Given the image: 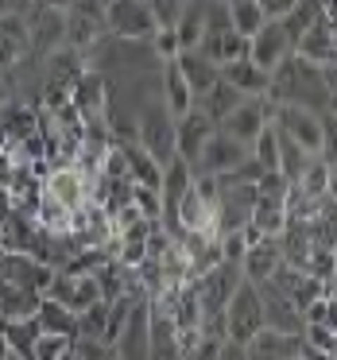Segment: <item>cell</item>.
Listing matches in <instances>:
<instances>
[{
  "label": "cell",
  "instance_id": "cell-1",
  "mask_svg": "<svg viewBox=\"0 0 337 360\" xmlns=\"http://www.w3.org/2000/svg\"><path fill=\"white\" fill-rule=\"evenodd\" d=\"M136 143L155 159L159 167L174 159V120L163 109V101H144V109L136 112Z\"/></svg>",
  "mask_w": 337,
  "mask_h": 360
},
{
  "label": "cell",
  "instance_id": "cell-2",
  "mask_svg": "<svg viewBox=\"0 0 337 360\" xmlns=\"http://www.w3.org/2000/svg\"><path fill=\"white\" fill-rule=\"evenodd\" d=\"M275 132H283L287 140H295L306 155L322 159L326 151V128H322V112L306 109V105H275L272 112Z\"/></svg>",
  "mask_w": 337,
  "mask_h": 360
},
{
  "label": "cell",
  "instance_id": "cell-3",
  "mask_svg": "<svg viewBox=\"0 0 337 360\" xmlns=\"http://www.w3.org/2000/svg\"><path fill=\"white\" fill-rule=\"evenodd\" d=\"M105 35L125 43H148L155 35L148 0H105Z\"/></svg>",
  "mask_w": 337,
  "mask_h": 360
},
{
  "label": "cell",
  "instance_id": "cell-4",
  "mask_svg": "<svg viewBox=\"0 0 337 360\" xmlns=\"http://www.w3.org/2000/svg\"><path fill=\"white\" fill-rule=\"evenodd\" d=\"M264 329V310H260V295H256V283L241 279L233 290V298L225 302V333L229 341H248L252 333Z\"/></svg>",
  "mask_w": 337,
  "mask_h": 360
},
{
  "label": "cell",
  "instance_id": "cell-5",
  "mask_svg": "<svg viewBox=\"0 0 337 360\" xmlns=\"http://www.w3.org/2000/svg\"><path fill=\"white\" fill-rule=\"evenodd\" d=\"M244 163H248V148L236 143L233 136H225L221 128H213V136L205 140L202 155H198V163H194V174L225 179V174H233L236 167H244Z\"/></svg>",
  "mask_w": 337,
  "mask_h": 360
},
{
  "label": "cell",
  "instance_id": "cell-6",
  "mask_svg": "<svg viewBox=\"0 0 337 360\" xmlns=\"http://www.w3.org/2000/svg\"><path fill=\"white\" fill-rule=\"evenodd\" d=\"M43 298H51V302H63L70 314H82V310H89V306L105 302V298H101V287H97V275H63V271L51 275Z\"/></svg>",
  "mask_w": 337,
  "mask_h": 360
},
{
  "label": "cell",
  "instance_id": "cell-7",
  "mask_svg": "<svg viewBox=\"0 0 337 360\" xmlns=\"http://www.w3.org/2000/svg\"><path fill=\"white\" fill-rule=\"evenodd\" d=\"M272 112H275V105L267 101V97H244V101L236 105V109L229 112L217 128L225 136H233L236 143H244V148H248V143L256 140L267 124H272Z\"/></svg>",
  "mask_w": 337,
  "mask_h": 360
},
{
  "label": "cell",
  "instance_id": "cell-8",
  "mask_svg": "<svg viewBox=\"0 0 337 360\" xmlns=\"http://www.w3.org/2000/svg\"><path fill=\"white\" fill-rule=\"evenodd\" d=\"M39 190H43V198H51L55 205H63L66 213H78L82 205L89 202V179L82 171H74L70 163L51 167V174H43Z\"/></svg>",
  "mask_w": 337,
  "mask_h": 360
},
{
  "label": "cell",
  "instance_id": "cell-9",
  "mask_svg": "<svg viewBox=\"0 0 337 360\" xmlns=\"http://www.w3.org/2000/svg\"><path fill=\"white\" fill-rule=\"evenodd\" d=\"M241 264H229V259H221L213 271H205L198 283V302H202V318H213V314H225V302L233 298L236 283H241Z\"/></svg>",
  "mask_w": 337,
  "mask_h": 360
},
{
  "label": "cell",
  "instance_id": "cell-10",
  "mask_svg": "<svg viewBox=\"0 0 337 360\" xmlns=\"http://www.w3.org/2000/svg\"><path fill=\"white\" fill-rule=\"evenodd\" d=\"M113 352L117 360H151V329H148V298L132 306L128 321L120 326V333L113 337Z\"/></svg>",
  "mask_w": 337,
  "mask_h": 360
},
{
  "label": "cell",
  "instance_id": "cell-11",
  "mask_svg": "<svg viewBox=\"0 0 337 360\" xmlns=\"http://www.w3.org/2000/svg\"><path fill=\"white\" fill-rule=\"evenodd\" d=\"M283 58H291V39H287L279 20H267V24L248 39V63L260 66L264 74H272Z\"/></svg>",
  "mask_w": 337,
  "mask_h": 360
},
{
  "label": "cell",
  "instance_id": "cell-12",
  "mask_svg": "<svg viewBox=\"0 0 337 360\" xmlns=\"http://www.w3.org/2000/svg\"><path fill=\"white\" fill-rule=\"evenodd\" d=\"M213 128L217 124H213L202 109H190L186 117H179L174 120V155L194 167L198 155H202V148H205V140L213 136Z\"/></svg>",
  "mask_w": 337,
  "mask_h": 360
},
{
  "label": "cell",
  "instance_id": "cell-13",
  "mask_svg": "<svg viewBox=\"0 0 337 360\" xmlns=\"http://www.w3.org/2000/svg\"><path fill=\"white\" fill-rule=\"evenodd\" d=\"M291 55L306 66H333L337 43H333V20H318L310 32H303L291 47Z\"/></svg>",
  "mask_w": 337,
  "mask_h": 360
},
{
  "label": "cell",
  "instance_id": "cell-14",
  "mask_svg": "<svg viewBox=\"0 0 337 360\" xmlns=\"http://www.w3.org/2000/svg\"><path fill=\"white\" fill-rule=\"evenodd\" d=\"M256 295H260V310H264L267 329H279V333H298L303 329V318H298V310L291 306V298L283 290H275L264 279V283H256Z\"/></svg>",
  "mask_w": 337,
  "mask_h": 360
},
{
  "label": "cell",
  "instance_id": "cell-15",
  "mask_svg": "<svg viewBox=\"0 0 337 360\" xmlns=\"http://www.w3.org/2000/svg\"><path fill=\"white\" fill-rule=\"evenodd\" d=\"M298 356V333H279V329H260L244 341V360H295Z\"/></svg>",
  "mask_w": 337,
  "mask_h": 360
},
{
  "label": "cell",
  "instance_id": "cell-16",
  "mask_svg": "<svg viewBox=\"0 0 337 360\" xmlns=\"http://www.w3.org/2000/svg\"><path fill=\"white\" fill-rule=\"evenodd\" d=\"M159 101H163V109L171 112V120L186 117V112L194 109V94H190V86L182 82V74H179V66H174V58L159 63Z\"/></svg>",
  "mask_w": 337,
  "mask_h": 360
},
{
  "label": "cell",
  "instance_id": "cell-17",
  "mask_svg": "<svg viewBox=\"0 0 337 360\" xmlns=\"http://www.w3.org/2000/svg\"><path fill=\"white\" fill-rule=\"evenodd\" d=\"M174 39H179V55L182 51H198L205 35V0H182L179 16H174Z\"/></svg>",
  "mask_w": 337,
  "mask_h": 360
},
{
  "label": "cell",
  "instance_id": "cell-18",
  "mask_svg": "<svg viewBox=\"0 0 337 360\" xmlns=\"http://www.w3.org/2000/svg\"><path fill=\"white\" fill-rule=\"evenodd\" d=\"M279 264H283L279 244L275 240H256V244H248L244 256H241V275L248 283H264V279H272V271Z\"/></svg>",
  "mask_w": 337,
  "mask_h": 360
},
{
  "label": "cell",
  "instance_id": "cell-19",
  "mask_svg": "<svg viewBox=\"0 0 337 360\" xmlns=\"http://www.w3.org/2000/svg\"><path fill=\"white\" fill-rule=\"evenodd\" d=\"M120 155H125V171H128V182L132 186H148V190H159V179H163V167L140 148V143H117Z\"/></svg>",
  "mask_w": 337,
  "mask_h": 360
},
{
  "label": "cell",
  "instance_id": "cell-20",
  "mask_svg": "<svg viewBox=\"0 0 337 360\" xmlns=\"http://www.w3.org/2000/svg\"><path fill=\"white\" fill-rule=\"evenodd\" d=\"M198 55L210 58L213 66H229V63H241V58H248V39H241L236 32H225V35H202V43H198Z\"/></svg>",
  "mask_w": 337,
  "mask_h": 360
},
{
  "label": "cell",
  "instance_id": "cell-21",
  "mask_svg": "<svg viewBox=\"0 0 337 360\" xmlns=\"http://www.w3.org/2000/svg\"><path fill=\"white\" fill-rule=\"evenodd\" d=\"M217 78L225 82V86H233L241 97H264V94H267V74L260 70V66H252L248 58L221 66V70H217Z\"/></svg>",
  "mask_w": 337,
  "mask_h": 360
},
{
  "label": "cell",
  "instance_id": "cell-22",
  "mask_svg": "<svg viewBox=\"0 0 337 360\" xmlns=\"http://www.w3.org/2000/svg\"><path fill=\"white\" fill-rule=\"evenodd\" d=\"M39 298L35 290L27 287H16V283L0 279V321H24V318H35L39 310Z\"/></svg>",
  "mask_w": 337,
  "mask_h": 360
},
{
  "label": "cell",
  "instance_id": "cell-23",
  "mask_svg": "<svg viewBox=\"0 0 337 360\" xmlns=\"http://www.w3.org/2000/svg\"><path fill=\"white\" fill-rule=\"evenodd\" d=\"M174 66H179L182 82L190 86V94H194V101L205 94V89L217 82V66L210 63V58H202L198 51H182V55H174Z\"/></svg>",
  "mask_w": 337,
  "mask_h": 360
},
{
  "label": "cell",
  "instance_id": "cell-24",
  "mask_svg": "<svg viewBox=\"0 0 337 360\" xmlns=\"http://www.w3.org/2000/svg\"><path fill=\"white\" fill-rule=\"evenodd\" d=\"M39 321L35 318H24V321H0V345L8 352H16V356L32 360V349L35 341H39Z\"/></svg>",
  "mask_w": 337,
  "mask_h": 360
},
{
  "label": "cell",
  "instance_id": "cell-25",
  "mask_svg": "<svg viewBox=\"0 0 337 360\" xmlns=\"http://www.w3.org/2000/svg\"><path fill=\"white\" fill-rule=\"evenodd\" d=\"M241 101H244V97L236 94L233 86H225V82L217 78V82H213V86H210V89H205V94L194 101V109H202L205 117L213 120V124H221V120H225V117H229V112H233Z\"/></svg>",
  "mask_w": 337,
  "mask_h": 360
},
{
  "label": "cell",
  "instance_id": "cell-26",
  "mask_svg": "<svg viewBox=\"0 0 337 360\" xmlns=\"http://www.w3.org/2000/svg\"><path fill=\"white\" fill-rule=\"evenodd\" d=\"M35 321H39V329H43V333L78 337V314H70L63 302H51V298H39V310H35Z\"/></svg>",
  "mask_w": 337,
  "mask_h": 360
},
{
  "label": "cell",
  "instance_id": "cell-27",
  "mask_svg": "<svg viewBox=\"0 0 337 360\" xmlns=\"http://www.w3.org/2000/svg\"><path fill=\"white\" fill-rule=\"evenodd\" d=\"M291 186L298 190L303 198H329L333 194V167L322 163V159H310V167H306L303 174H298V182H291Z\"/></svg>",
  "mask_w": 337,
  "mask_h": 360
},
{
  "label": "cell",
  "instance_id": "cell-28",
  "mask_svg": "<svg viewBox=\"0 0 337 360\" xmlns=\"http://www.w3.org/2000/svg\"><path fill=\"white\" fill-rule=\"evenodd\" d=\"M272 128H275V124H272ZM275 148H279V167H275V171H279L287 182H298V174H303L306 167H310V159H314V155H306V151L298 148L295 140H287L283 132H275Z\"/></svg>",
  "mask_w": 337,
  "mask_h": 360
},
{
  "label": "cell",
  "instance_id": "cell-29",
  "mask_svg": "<svg viewBox=\"0 0 337 360\" xmlns=\"http://www.w3.org/2000/svg\"><path fill=\"white\" fill-rule=\"evenodd\" d=\"M229 24H233V32L241 35V39H252V35L267 24V16L260 12L256 0H244V4H233V8H229Z\"/></svg>",
  "mask_w": 337,
  "mask_h": 360
},
{
  "label": "cell",
  "instance_id": "cell-30",
  "mask_svg": "<svg viewBox=\"0 0 337 360\" xmlns=\"http://www.w3.org/2000/svg\"><path fill=\"white\" fill-rule=\"evenodd\" d=\"M74 352V337H63V333H39L32 349V360H66Z\"/></svg>",
  "mask_w": 337,
  "mask_h": 360
},
{
  "label": "cell",
  "instance_id": "cell-31",
  "mask_svg": "<svg viewBox=\"0 0 337 360\" xmlns=\"http://www.w3.org/2000/svg\"><path fill=\"white\" fill-rule=\"evenodd\" d=\"M298 341L310 345V349H322V352H333L337 349L333 326H303V329H298Z\"/></svg>",
  "mask_w": 337,
  "mask_h": 360
},
{
  "label": "cell",
  "instance_id": "cell-32",
  "mask_svg": "<svg viewBox=\"0 0 337 360\" xmlns=\"http://www.w3.org/2000/svg\"><path fill=\"white\" fill-rule=\"evenodd\" d=\"M298 318H303V326H333V298H314Z\"/></svg>",
  "mask_w": 337,
  "mask_h": 360
},
{
  "label": "cell",
  "instance_id": "cell-33",
  "mask_svg": "<svg viewBox=\"0 0 337 360\" xmlns=\"http://www.w3.org/2000/svg\"><path fill=\"white\" fill-rule=\"evenodd\" d=\"M132 205L140 210V217H144V221H159V190L132 186Z\"/></svg>",
  "mask_w": 337,
  "mask_h": 360
},
{
  "label": "cell",
  "instance_id": "cell-34",
  "mask_svg": "<svg viewBox=\"0 0 337 360\" xmlns=\"http://www.w3.org/2000/svg\"><path fill=\"white\" fill-rule=\"evenodd\" d=\"M74 352H78L82 360H117L113 345H105V341H82V337H74Z\"/></svg>",
  "mask_w": 337,
  "mask_h": 360
},
{
  "label": "cell",
  "instance_id": "cell-35",
  "mask_svg": "<svg viewBox=\"0 0 337 360\" xmlns=\"http://www.w3.org/2000/svg\"><path fill=\"white\" fill-rule=\"evenodd\" d=\"M260 4V12H264L267 20H283L291 8H295V0H256Z\"/></svg>",
  "mask_w": 337,
  "mask_h": 360
},
{
  "label": "cell",
  "instance_id": "cell-36",
  "mask_svg": "<svg viewBox=\"0 0 337 360\" xmlns=\"http://www.w3.org/2000/svg\"><path fill=\"white\" fill-rule=\"evenodd\" d=\"M217 360H244V345L241 341H229V337H225V341L217 345Z\"/></svg>",
  "mask_w": 337,
  "mask_h": 360
},
{
  "label": "cell",
  "instance_id": "cell-37",
  "mask_svg": "<svg viewBox=\"0 0 337 360\" xmlns=\"http://www.w3.org/2000/svg\"><path fill=\"white\" fill-rule=\"evenodd\" d=\"M295 360H333V352H322V349H310V345L298 341V356Z\"/></svg>",
  "mask_w": 337,
  "mask_h": 360
},
{
  "label": "cell",
  "instance_id": "cell-38",
  "mask_svg": "<svg viewBox=\"0 0 337 360\" xmlns=\"http://www.w3.org/2000/svg\"><path fill=\"white\" fill-rule=\"evenodd\" d=\"M8 101H12V94H8V82L0 78V109H4V105H8Z\"/></svg>",
  "mask_w": 337,
  "mask_h": 360
},
{
  "label": "cell",
  "instance_id": "cell-39",
  "mask_svg": "<svg viewBox=\"0 0 337 360\" xmlns=\"http://www.w3.org/2000/svg\"><path fill=\"white\" fill-rule=\"evenodd\" d=\"M0 360H24V356H16V352H8V349H0Z\"/></svg>",
  "mask_w": 337,
  "mask_h": 360
},
{
  "label": "cell",
  "instance_id": "cell-40",
  "mask_svg": "<svg viewBox=\"0 0 337 360\" xmlns=\"http://www.w3.org/2000/svg\"><path fill=\"white\" fill-rule=\"evenodd\" d=\"M210 4H225V8H233V4H244V0H210Z\"/></svg>",
  "mask_w": 337,
  "mask_h": 360
},
{
  "label": "cell",
  "instance_id": "cell-41",
  "mask_svg": "<svg viewBox=\"0 0 337 360\" xmlns=\"http://www.w3.org/2000/svg\"><path fill=\"white\" fill-rule=\"evenodd\" d=\"M66 360H82V356H78V352H70V356H66Z\"/></svg>",
  "mask_w": 337,
  "mask_h": 360
}]
</instances>
